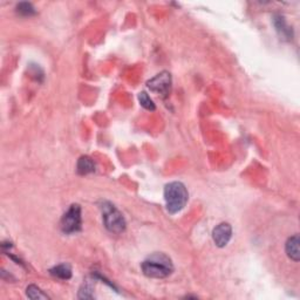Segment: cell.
<instances>
[{
	"instance_id": "6da1fadb",
	"label": "cell",
	"mask_w": 300,
	"mask_h": 300,
	"mask_svg": "<svg viewBox=\"0 0 300 300\" xmlns=\"http://www.w3.org/2000/svg\"><path fill=\"white\" fill-rule=\"evenodd\" d=\"M141 268H142L144 276L149 278H156V279L166 278L172 275L174 271L172 259L162 252H156L149 255L142 263Z\"/></svg>"
},
{
	"instance_id": "7a4b0ae2",
	"label": "cell",
	"mask_w": 300,
	"mask_h": 300,
	"mask_svg": "<svg viewBox=\"0 0 300 300\" xmlns=\"http://www.w3.org/2000/svg\"><path fill=\"white\" fill-rule=\"evenodd\" d=\"M189 194L182 182H170L164 188L165 206L169 213H177L187 205Z\"/></svg>"
},
{
	"instance_id": "3957f363",
	"label": "cell",
	"mask_w": 300,
	"mask_h": 300,
	"mask_svg": "<svg viewBox=\"0 0 300 300\" xmlns=\"http://www.w3.org/2000/svg\"><path fill=\"white\" fill-rule=\"evenodd\" d=\"M102 210V220L106 229L112 233H122L125 230V220L122 213L112 203L103 202L100 206Z\"/></svg>"
},
{
	"instance_id": "277c9868",
	"label": "cell",
	"mask_w": 300,
	"mask_h": 300,
	"mask_svg": "<svg viewBox=\"0 0 300 300\" xmlns=\"http://www.w3.org/2000/svg\"><path fill=\"white\" fill-rule=\"evenodd\" d=\"M82 218H81V208L79 204H72L61 218L60 228L66 235H72L81 230Z\"/></svg>"
},
{
	"instance_id": "5b68a950",
	"label": "cell",
	"mask_w": 300,
	"mask_h": 300,
	"mask_svg": "<svg viewBox=\"0 0 300 300\" xmlns=\"http://www.w3.org/2000/svg\"><path fill=\"white\" fill-rule=\"evenodd\" d=\"M147 86L151 92H155L163 96V98H166L170 94V91H172V74L166 72V70H163V72L148 81Z\"/></svg>"
},
{
	"instance_id": "8992f818",
	"label": "cell",
	"mask_w": 300,
	"mask_h": 300,
	"mask_svg": "<svg viewBox=\"0 0 300 300\" xmlns=\"http://www.w3.org/2000/svg\"><path fill=\"white\" fill-rule=\"evenodd\" d=\"M232 237V228L229 223L218 224L212 231V238L218 247L227 246Z\"/></svg>"
},
{
	"instance_id": "52a82bcc",
	"label": "cell",
	"mask_w": 300,
	"mask_h": 300,
	"mask_svg": "<svg viewBox=\"0 0 300 300\" xmlns=\"http://www.w3.org/2000/svg\"><path fill=\"white\" fill-rule=\"evenodd\" d=\"M273 24H275L276 31L278 32V34L280 35L281 39L284 40H292L293 38V31L290 26L287 25L285 18L281 16V14H276L273 17Z\"/></svg>"
},
{
	"instance_id": "ba28073f",
	"label": "cell",
	"mask_w": 300,
	"mask_h": 300,
	"mask_svg": "<svg viewBox=\"0 0 300 300\" xmlns=\"http://www.w3.org/2000/svg\"><path fill=\"white\" fill-rule=\"evenodd\" d=\"M299 244H300L299 236L294 235L287 239L286 245H285V251H286L287 255L294 262H299V259H300Z\"/></svg>"
},
{
	"instance_id": "9c48e42d",
	"label": "cell",
	"mask_w": 300,
	"mask_h": 300,
	"mask_svg": "<svg viewBox=\"0 0 300 300\" xmlns=\"http://www.w3.org/2000/svg\"><path fill=\"white\" fill-rule=\"evenodd\" d=\"M50 273L53 277L58 278V279L68 280L72 278V268H70V265L64 263V264H59L52 268L50 270Z\"/></svg>"
},
{
	"instance_id": "30bf717a",
	"label": "cell",
	"mask_w": 300,
	"mask_h": 300,
	"mask_svg": "<svg viewBox=\"0 0 300 300\" xmlns=\"http://www.w3.org/2000/svg\"><path fill=\"white\" fill-rule=\"evenodd\" d=\"M76 170L80 175H88L95 172V163L90 156H81L77 161Z\"/></svg>"
},
{
	"instance_id": "8fae6325",
	"label": "cell",
	"mask_w": 300,
	"mask_h": 300,
	"mask_svg": "<svg viewBox=\"0 0 300 300\" xmlns=\"http://www.w3.org/2000/svg\"><path fill=\"white\" fill-rule=\"evenodd\" d=\"M17 13L23 17H32L36 13L34 6L31 3H19L17 5Z\"/></svg>"
},
{
	"instance_id": "7c38bea8",
	"label": "cell",
	"mask_w": 300,
	"mask_h": 300,
	"mask_svg": "<svg viewBox=\"0 0 300 300\" xmlns=\"http://www.w3.org/2000/svg\"><path fill=\"white\" fill-rule=\"evenodd\" d=\"M139 101H140V105L142 106L144 109L150 110V112H153V110L156 109L154 101L150 99V96L148 95L146 92H141L140 93V94H139Z\"/></svg>"
},
{
	"instance_id": "4fadbf2b",
	"label": "cell",
	"mask_w": 300,
	"mask_h": 300,
	"mask_svg": "<svg viewBox=\"0 0 300 300\" xmlns=\"http://www.w3.org/2000/svg\"><path fill=\"white\" fill-rule=\"evenodd\" d=\"M26 295L31 299H48V295L40 290L38 286L35 285H29V286L26 288Z\"/></svg>"
},
{
	"instance_id": "5bb4252c",
	"label": "cell",
	"mask_w": 300,
	"mask_h": 300,
	"mask_svg": "<svg viewBox=\"0 0 300 300\" xmlns=\"http://www.w3.org/2000/svg\"><path fill=\"white\" fill-rule=\"evenodd\" d=\"M79 297L80 298H84V299H91L94 297L92 293V288L88 286V285H83L82 288L80 290V293H79Z\"/></svg>"
}]
</instances>
